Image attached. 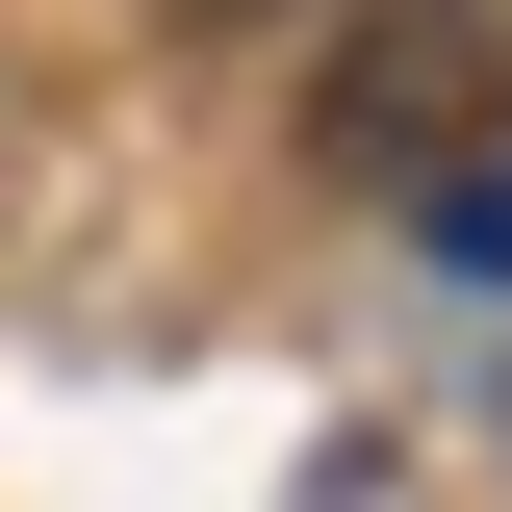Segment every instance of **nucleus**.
<instances>
[{
    "label": "nucleus",
    "mask_w": 512,
    "mask_h": 512,
    "mask_svg": "<svg viewBox=\"0 0 512 512\" xmlns=\"http://www.w3.org/2000/svg\"><path fill=\"white\" fill-rule=\"evenodd\" d=\"M308 128L359 154V180H461V154H512V0H359Z\"/></svg>",
    "instance_id": "nucleus-1"
},
{
    "label": "nucleus",
    "mask_w": 512,
    "mask_h": 512,
    "mask_svg": "<svg viewBox=\"0 0 512 512\" xmlns=\"http://www.w3.org/2000/svg\"><path fill=\"white\" fill-rule=\"evenodd\" d=\"M436 256H487V282H512V154H461V180H436Z\"/></svg>",
    "instance_id": "nucleus-2"
}]
</instances>
